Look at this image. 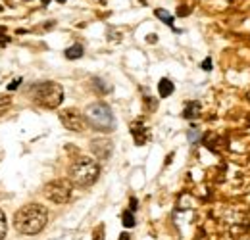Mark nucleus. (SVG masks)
Instances as JSON below:
<instances>
[{
	"mask_svg": "<svg viewBox=\"0 0 250 240\" xmlns=\"http://www.w3.org/2000/svg\"><path fill=\"white\" fill-rule=\"evenodd\" d=\"M46 223H48V210L41 204H25L14 215L16 231L27 237L39 235L46 227Z\"/></svg>",
	"mask_w": 250,
	"mask_h": 240,
	"instance_id": "f257e3e1",
	"label": "nucleus"
},
{
	"mask_svg": "<svg viewBox=\"0 0 250 240\" xmlns=\"http://www.w3.org/2000/svg\"><path fill=\"white\" fill-rule=\"evenodd\" d=\"M100 177V163L93 158H79L69 167V182L79 188H89Z\"/></svg>",
	"mask_w": 250,
	"mask_h": 240,
	"instance_id": "f03ea898",
	"label": "nucleus"
},
{
	"mask_svg": "<svg viewBox=\"0 0 250 240\" xmlns=\"http://www.w3.org/2000/svg\"><path fill=\"white\" fill-rule=\"evenodd\" d=\"M85 120H87V125H91L94 131H100V133H110L116 127L114 112L104 102H94L91 106H87Z\"/></svg>",
	"mask_w": 250,
	"mask_h": 240,
	"instance_id": "7ed1b4c3",
	"label": "nucleus"
},
{
	"mask_svg": "<svg viewBox=\"0 0 250 240\" xmlns=\"http://www.w3.org/2000/svg\"><path fill=\"white\" fill-rule=\"evenodd\" d=\"M31 98L44 106V108H58L63 102V89L60 83H54V81H42L39 85H35L31 89Z\"/></svg>",
	"mask_w": 250,
	"mask_h": 240,
	"instance_id": "20e7f679",
	"label": "nucleus"
},
{
	"mask_svg": "<svg viewBox=\"0 0 250 240\" xmlns=\"http://www.w3.org/2000/svg\"><path fill=\"white\" fill-rule=\"evenodd\" d=\"M71 192H73V184L69 179H54L44 184L42 194L54 202V204H67L71 200Z\"/></svg>",
	"mask_w": 250,
	"mask_h": 240,
	"instance_id": "39448f33",
	"label": "nucleus"
},
{
	"mask_svg": "<svg viewBox=\"0 0 250 240\" xmlns=\"http://www.w3.org/2000/svg\"><path fill=\"white\" fill-rule=\"evenodd\" d=\"M60 121H62V125L67 131H73V133H83L87 129L85 114H81L75 108H69V110L60 112Z\"/></svg>",
	"mask_w": 250,
	"mask_h": 240,
	"instance_id": "423d86ee",
	"label": "nucleus"
},
{
	"mask_svg": "<svg viewBox=\"0 0 250 240\" xmlns=\"http://www.w3.org/2000/svg\"><path fill=\"white\" fill-rule=\"evenodd\" d=\"M91 148H93V152L100 160H106L112 154V142L108 139H94L93 142H91Z\"/></svg>",
	"mask_w": 250,
	"mask_h": 240,
	"instance_id": "0eeeda50",
	"label": "nucleus"
},
{
	"mask_svg": "<svg viewBox=\"0 0 250 240\" xmlns=\"http://www.w3.org/2000/svg\"><path fill=\"white\" fill-rule=\"evenodd\" d=\"M131 135H133V140H135L137 146H143L148 140V133H146V127H145L143 121H135L131 125Z\"/></svg>",
	"mask_w": 250,
	"mask_h": 240,
	"instance_id": "6e6552de",
	"label": "nucleus"
},
{
	"mask_svg": "<svg viewBox=\"0 0 250 240\" xmlns=\"http://www.w3.org/2000/svg\"><path fill=\"white\" fill-rule=\"evenodd\" d=\"M173 83L167 79V77H164V79H160V83H158V94H160V98H167V96H171L173 94Z\"/></svg>",
	"mask_w": 250,
	"mask_h": 240,
	"instance_id": "1a4fd4ad",
	"label": "nucleus"
},
{
	"mask_svg": "<svg viewBox=\"0 0 250 240\" xmlns=\"http://www.w3.org/2000/svg\"><path fill=\"white\" fill-rule=\"evenodd\" d=\"M200 116V104L198 102H194V100H190L185 104V110H183V118L185 120H194V118H198Z\"/></svg>",
	"mask_w": 250,
	"mask_h": 240,
	"instance_id": "9d476101",
	"label": "nucleus"
},
{
	"mask_svg": "<svg viewBox=\"0 0 250 240\" xmlns=\"http://www.w3.org/2000/svg\"><path fill=\"white\" fill-rule=\"evenodd\" d=\"M83 54H85V48H83V44H79V42H75L73 46L65 48V58H67V60H79Z\"/></svg>",
	"mask_w": 250,
	"mask_h": 240,
	"instance_id": "9b49d317",
	"label": "nucleus"
},
{
	"mask_svg": "<svg viewBox=\"0 0 250 240\" xmlns=\"http://www.w3.org/2000/svg\"><path fill=\"white\" fill-rule=\"evenodd\" d=\"M122 221H124V227L125 229H133L135 225H137V219H135V213L129 210L124 211V215H122Z\"/></svg>",
	"mask_w": 250,
	"mask_h": 240,
	"instance_id": "f8f14e48",
	"label": "nucleus"
},
{
	"mask_svg": "<svg viewBox=\"0 0 250 240\" xmlns=\"http://www.w3.org/2000/svg\"><path fill=\"white\" fill-rule=\"evenodd\" d=\"M154 14H156V18H160V20H162V21H164L166 25H169V27H173V16H169V14L166 12V10H162V8H158V10H156V12H154Z\"/></svg>",
	"mask_w": 250,
	"mask_h": 240,
	"instance_id": "ddd939ff",
	"label": "nucleus"
},
{
	"mask_svg": "<svg viewBox=\"0 0 250 240\" xmlns=\"http://www.w3.org/2000/svg\"><path fill=\"white\" fill-rule=\"evenodd\" d=\"M10 106H12V98L10 96H0V118L10 110Z\"/></svg>",
	"mask_w": 250,
	"mask_h": 240,
	"instance_id": "4468645a",
	"label": "nucleus"
},
{
	"mask_svg": "<svg viewBox=\"0 0 250 240\" xmlns=\"http://www.w3.org/2000/svg\"><path fill=\"white\" fill-rule=\"evenodd\" d=\"M8 233V221H6V213L0 210V239H4Z\"/></svg>",
	"mask_w": 250,
	"mask_h": 240,
	"instance_id": "2eb2a0df",
	"label": "nucleus"
},
{
	"mask_svg": "<svg viewBox=\"0 0 250 240\" xmlns=\"http://www.w3.org/2000/svg\"><path fill=\"white\" fill-rule=\"evenodd\" d=\"M137 206H139V202H137V198L135 196H131V200H129V211H137Z\"/></svg>",
	"mask_w": 250,
	"mask_h": 240,
	"instance_id": "dca6fc26",
	"label": "nucleus"
},
{
	"mask_svg": "<svg viewBox=\"0 0 250 240\" xmlns=\"http://www.w3.org/2000/svg\"><path fill=\"white\" fill-rule=\"evenodd\" d=\"M198 139H200V135H198V131H190V133H188V140H190V142H196Z\"/></svg>",
	"mask_w": 250,
	"mask_h": 240,
	"instance_id": "f3484780",
	"label": "nucleus"
},
{
	"mask_svg": "<svg viewBox=\"0 0 250 240\" xmlns=\"http://www.w3.org/2000/svg\"><path fill=\"white\" fill-rule=\"evenodd\" d=\"M202 69L204 71H210L212 69V58H206V60L202 61Z\"/></svg>",
	"mask_w": 250,
	"mask_h": 240,
	"instance_id": "a211bd4d",
	"label": "nucleus"
},
{
	"mask_svg": "<svg viewBox=\"0 0 250 240\" xmlns=\"http://www.w3.org/2000/svg\"><path fill=\"white\" fill-rule=\"evenodd\" d=\"M20 85H21V79H16V81H12V83L8 85V89H10V90H16L18 87H20Z\"/></svg>",
	"mask_w": 250,
	"mask_h": 240,
	"instance_id": "6ab92c4d",
	"label": "nucleus"
},
{
	"mask_svg": "<svg viewBox=\"0 0 250 240\" xmlns=\"http://www.w3.org/2000/svg\"><path fill=\"white\" fill-rule=\"evenodd\" d=\"M177 16H179V18H181V16H188V8H187V6H181V8L177 10Z\"/></svg>",
	"mask_w": 250,
	"mask_h": 240,
	"instance_id": "aec40b11",
	"label": "nucleus"
},
{
	"mask_svg": "<svg viewBox=\"0 0 250 240\" xmlns=\"http://www.w3.org/2000/svg\"><path fill=\"white\" fill-rule=\"evenodd\" d=\"M8 44V37L6 35H0V46H6Z\"/></svg>",
	"mask_w": 250,
	"mask_h": 240,
	"instance_id": "412c9836",
	"label": "nucleus"
},
{
	"mask_svg": "<svg viewBox=\"0 0 250 240\" xmlns=\"http://www.w3.org/2000/svg\"><path fill=\"white\" fill-rule=\"evenodd\" d=\"M120 240H131L129 233H122V235H120Z\"/></svg>",
	"mask_w": 250,
	"mask_h": 240,
	"instance_id": "4be33fe9",
	"label": "nucleus"
},
{
	"mask_svg": "<svg viewBox=\"0 0 250 240\" xmlns=\"http://www.w3.org/2000/svg\"><path fill=\"white\" fill-rule=\"evenodd\" d=\"M148 42H156V35H150L148 37Z\"/></svg>",
	"mask_w": 250,
	"mask_h": 240,
	"instance_id": "5701e85b",
	"label": "nucleus"
},
{
	"mask_svg": "<svg viewBox=\"0 0 250 240\" xmlns=\"http://www.w3.org/2000/svg\"><path fill=\"white\" fill-rule=\"evenodd\" d=\"M41 2H42V4H44V6H46V4H48V2H50V0H41Z\"/></svg>",
	"mask_w": 250,
	"mask_h": 240,
	"instance_id": "b1692460",
	"label": "nucleus"
},
{
	"mask_svg": "<svg viewBox=\"0 0 250 240\" xmlns=\"http://www.w3.org/2000/svg\"><path fill=\"white\" fill-rule=\"evenodd\" d=\"M58 2H62V4H63V2H65V0H58Z\"/></svg>",
	"mask_w": 250,
	"mask_h": 240,
	"instance_id": "393cba45",
	"label": "nucleus"
}]
</instances>
